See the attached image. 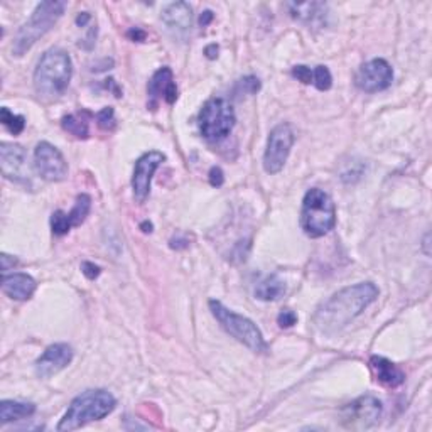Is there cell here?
Wrapping results in <instances>:
<instances>
[{
    "instance_id": "obj_1",
    "label": "cell",
    "mask_w": 432,
    "mask_h": 432,
    "mask_svg": "<svg viewBox=\"0 0 432 432\" xmlns=\"http://www.w3.org/2000/svg\"><path fill=\"white\" fill-rule=\"evenodd\" d=\"M378 297V289L373 282H360L357 286L345 287L326 299L314 313V324L319 331L333 333L343 330L358 318Z\"/></svg>"
},
{
    "instance_id": "obj_2",
    "label": "cell",
    "mask_w": 432,
    "mask_h": 432,
    "mask_svg": "<svg viewBox=\"0 0 432 432\" xmlns=\"http://www.w3.org/2000/svg\"><path fill=\"white\" fill-rule=\"evenodd\" d=\"M73 63L70 54L60 48L48 49L34 71V88L39 97L56 100L70 87Z\"/></svg>"
},
{
    "instance_id": "obj_3",
    "label": "cell",
    "mask_w": 432,
    "mask_h": 432,
    "mask_svg": "<svg viewBox=\"0 0 432 432\" xmlns=\"http://www.w3.org/2000/svg\"><path fill=\"white\" fill-rule=\"evenodd\" d=\"M115 405L117 400L110 392L102 389L83 392L70 404L66 414L58 424V431H75L93 421H100L114 412Z\"/></svg>"
},
{
    "instance_id": "obj_4",
    "label": "cell",
    "mask_w": 432,
    "mask_h": 432,
    "mask_svg": "<svg viewBox=\"0 0 432 432\" xmlns=\"http://www.w3.org/2000/svg\"><path fill=\"white\" fill-rule=\"evenodd\" d=\"M66 11V2L58 0H48V2L38 4L33 16L26 24H22L19 33L16 34L12 44L14 56H24L31 48L34 46L44 34L53 29V26L61 19Z\"/></svg>"
},
{
    "instance_id": "obj_5",
    "label": "cell",
    "mask_w": 432,
    "mask_h": 432,
    "mask_svg": "<svg viewBox=\"0 0 432 432\" xmlns=\"http://www.w3.org/2000/svg\"><path fill=\"white\" fill-rule=\"evenodd\" d=\"M336 225V208L331 196L323 189L313 188L306 193L301 210V227L310 238L324 237Z\"/></svg>"
},
{
    "instance_id": "obj_6",
    "label": "cell",
    "mask_w": 432,
    "mask_h": 432,
    "mask_svg": "<svg viewBox=\"0 0 432 432\" xmlns=\"http://www.w3.org/2000/svg\"><path fill=\"white\" fill-rule=\"evenodd\" d=\"M210 310L216 318V321L222 324V328L228 333L230 336L235 338L250 348L255 353H265L269 350L265 343L262 331L256 328V324L252 319L242 316V314L233 313L227 306H223L220 301H210Z\"/></svg>"
},
{
    "instance_id": "obj_7",
    "label": "cell",
    "mask_w": 432,
    "mask_h": 432,
    "mask_svg": "<svg viewBox=\"0 0 432 432\" xmlns=\"http://www.w3.org/2000/svg\"><path fill=\"white\" fill-rule=\"evenodd\" d=\"M235 120L237 117L232 103L225 98H211L202 105L198 117V125L206 141L218 142L228 137L232 129L235 127Z\"/></svg>"
},
{
    "instance_id": "obj_8",
    "label": "cell",
    "mask_w": 432,
    "mask_h": 432,
    "mask_svg": "<svg viewBox=\"0 0 432 432\" xmlns=\"http://www.w3.org/2000/svg\"><path fill=\"white\" fill-rule=\"evenodd\" d=\"M296 142L294 129L289 124H279L269 134L267 148L264 154V169L269 174L281 173L287 159H289L291 148Z\"/></svg>"
},
{
    "instance_id": "obj_9",
    "label": "cell",
    "mask_w": 432,
    "mask_h": 432,
    "mask_svg": "<svg viewBox=\"0 0 432 432\" xmlns=\"http://www.w3.org/2000/svg\"><path fill=\"white\" fill-rule=\"evenodd\" d=\"M341 417H343V426L348 429H370L380 421L382 402L372 395H363L346 405L341 411Z\"/></svg>"
},
{
    "instance_id": "obj_10",
    "label": "cell",
    "mask_w": 432,
    "mask_h": 432,
    "mask_svg": "<svg viewBox=\"0 0 432 432\" xmlns=\"http://www.w3.org/2000/svg\"><path fill=\"white\" fill-rule=\"evenodd\" d=\"M34 169L44 181L60 183L68 176V162L60 148L49 142H39L34 151Z\"/></svg>"
},
{
    "instance_id": "obj_11",
    "label": "cell",
    "mask_w": 432,
    "mask_h": 432,
    "mask_svg": "<svg viewBox=\"0 0 432 432\" xmlns=\"http://www.w3.org/2000/svg\"><path fill=\"white\" fill-rule=\"evenodd\" d=\"M166 156L159 151H151L146 154L139 157V161L135 162V169L132 176V189H134V198L137 202H144L151 195V184L152 178L157 168L164 162Z\"/></svg>"
},
{
    "instance_id": "obj_12",
    "label": "cell",
    "mask_w": 432,
    "mask_h": 432,
    "mask_svg": "<svg viewBox=\"0 0 432 432\" xmlns=\"http://www.w3.org/2000/svg\"><path fill=\"white\" fill-rule=\"evenodd\" d=\"M27 152L17 144L2 142L0 146V169L6 179L27 184L31 181V169L27 164Z\"/></svg>"
},
{
    "instance_id": "obj_13",
    "label": "cell",
    "mask_w": 432,
    "mask_h": 432,
    "mask_svg": "<svg viewBox=\"0 0 432 432\" xmlns=\"http://www.w3.org/2000/svg\"><path fill=\"white\" fill-rule=\"evenodd\" d=\"M392 81H394V70L382 58L364 63L357 75V87L367 93L384 92L390 87Z\"/></svg>"
},
{
    "instance_id": "obj_14",
    "label": "cell",
    "mask_w": 432,
    "mask_h": 432,
    "mask_svg": "<svg viewBox=\"0 0 432 432\" xmlns=\"http://www.w3.org/2000/svg\"><path fill=\"white\" fill-rule=\"evenodd\" d=\"M73 360V348L66 343L51 345L36 362V373L40 378H49L65 370Z\"/></svg>"
},
{
    "instance_id": "obj_15",
    "label": "cell",
    "mask_w": 432,
    "mask_h": 432,
    "mask_svg": "<svg viewBox=\"0 0 432 432\" xmlns=\"http://www.w3.org/2000/svg\"><path fill=\"white\" fill-rule=\"evenodd\" d=\"M147 93L148 107H151L152 110H156L161 100L173 105V103L178 100V87H176L173 71H171L169 68H161V70H157L151 81H148Z\"/></svg>"
},
{
    "instance_id": "obj_16",
    "label": "cell",
    "mask_w": 432,
    "mask_h": 432,
    "mask_svg": "<svg viewBox=\"0 0 432 432\" xmlns=\"http://www.w3.org/2000/svg\"><path fill=\"white\" fill-rule=\"evenodd\" d=\"M38 284L27 274H6L2 281L4 294L11 297L14 301H27L33 297Z\"/></svg>"
},
{
    "instance_id": "obj_17",
    "label": "cell",
    "mask_w": 432,
    "mask_h": 432,
    "mask_svg": "<svg viewBox=\"0 0 432 432\" xmlns=\"http://www.w3.org/2000/svg\"><path fill=\"white\" fill-rule=\"evenodd\" d=\"M162 21L176 34H186L191 29L193 12L189 4L186 2H174L169 4L168 7L162 11Z\"/></svg>"
},
{
    "instance_id": "obj_18",
    "label": "cell",
    "mask_w": 432,
    "mask_h": 432,
    "mask_svg": "<svg viewBox=\"0 0 432 432\" xmlns=\"http://www.w3.org/2000/svg\"><path fill=\"white\" fill-rule=\"evenodd\" d=\"M372 370L375 372L377 380L387 387H399L404 384L405 375L395 363L384 357H372L370 360Z\"/></svg>"
},
{
    "instance_id": "obj_19",
    "label": "cell",
    "mask_w": 432,
    "mask_h": 432,
    "mask_svg": "<svg viewBox=\"0 0 432 432\" xmlns=\"http://www.w3.org/2000/svg\"><path fill=\"white\" fill-rule=\"evenodd\" d=\"M34 412H36L34 404L16 402V400H2V404H0V421H2V424H9V422L27 418L33 416Z\"/></svg>"
},
{
    "instance_id": "obj_20",
    "label": "cell",
    "mask_w": 432,
    "mask_h": 432,
    "mask_svg": "<svg viewBox=\"0 0 432 432\" xmlns=\"http://www.w3.org/2000/svg\"><path fill=\"white\" fill-rule=\"evenodd\" d=\"M90 119L92 114L87 110L76 112V114H70L63 117L61 127L66 130L68 134L75 135L76 139H88L90 135Z\"/></svg>"
},
{
    "instance_id": "obj_21",
    "label": "cell",
    "mask_w": 432,
    "mask_h": 432,
    "mask_svg": "<svg viewBox=\"0 0 432 432\" xmlns=\"http://www.w3.org/2000/svg\"><path fill=\"white\" fill-rule=\"evenodd\" d=\"M291 16L294 19H299L306 22V24H314L318 19L321 21L326 14V6L318 2H308V4H289Z\"/></svg>"
},
{
    "instance_id": "obj_22",
    "label": "cell",
    "mask_w": 432,
    "mask_h": 432,
    "mask_svg": "<svg viewBox=\"0 0 432 432\" xmlns=\"http://www.w3.org/2000/svg\"><path fill=\"white\" fill-rule=\"evenodd\" d=\"M284 292H286V284H284L281 277L272 274V276L265 277L264 281L256 286L255 296L259 297L260 301H276Z\"/></svg>"
},
{
    "instance_id": "obj_23",
    "label": "cell",
    "mask_w": 432,
    "mask_h": 432,
    "mask_svg": "<svg viewBox=\"0 0 432 432\" xmlns=\"http://www.w3.org/2000/svg\"><path fill=\"white\" fill-rule=\"evenodd\" d=\"M90 210H92V198H90L88 195H80L78 198H76L73 210L68 213L70 215L73 227H80V225L87 220V216L90 215Z\"/></svg>"
},
{
    "instance_id": "obj_24",
    "label": "cell",
    "mask_w": 432,
    "mask_h": 432,
    "mask_svg": "<svg viewBox=\"0 0 432 432\" xmlns=\"http://www.w3.org/2000/svg\"><path fill=\"white\" fill-rule=\"evenodd\" d=\"M0 120H2L4 127L14 135H19L22 130L26 129V119L22 115H16L9 110L7 107H4L0 110Z\"/></svg>"
},
{
    "instance_id": "obj_25",
    "label": "cell",
    "mask_w": 432,
    "mask_h": 432,
    "mask_svg": "<svg viewBox=\"0 0 432 432\" xmlns=\"http://www.w3.org/2000/svg\"><path fill=\"white\" fill-rule=\"evenodd\" d=\"M71 227H73V223H71L70 215L65 213V211H61V210L54 211L51 216V228H53L54 235H58V237L66 235V233L71 230Z\"/></svg>"
},
{
    "instance_id": "obj_26",
    "label": "cell",
    "mask_w": 432,
    "mask_h": 432,
    "mask_svg": "<svg viewBox=\"0 0 432 432\" xmlns=\"http://www.w3.org/2000/svg\"><path fill=\"white\" fill-rule=\"evenodd\" d=\"M313 83L316 85L319 92H326V90H330L333 85V76L330 73V70H328L326 66H318L316 70L313 71Z\"/></svg>"
},
{
    "instance_id": "obj_27",
    "label": "cell",
    "mask_w": 432,
    "mask_h": 432,
    "mask_svg": "<svg viewBox=\"0 0 432 432\" xmlns=\"http://www.w3.org/2000/svg\"><path fill=\"white\" fill-rule=\"evenodd\" d=\"M97 124H98V127H100L102 130H107V132H108V130H114L115 125H117L114 108L107 107V108H103V110L98 112V114H97Z\"/></svg>"
},
{
    "instance_id": "obj_28",
    "label": "cell",
    "mask_w": 432,
    "mask_h": 432,
    "mask_svg": "<svg viewBox=\"0 0 432 432\" xmlns=\"http://www.w3.org/2000/svg\"><path fill=\"white\" fill-rule=\"evenodd\" d=\"M292 76H294V78H297L301 81V83H304V85L313 83V70H310V68H308V66H304V65L292 68Z\"/></svg>"
},
{
    "instance_id": "obj_29",
    "label": "cell",
    "mask_w": 432,
    "mask_h": 432,
    "mask_svg": "<svg viewBox=\"0 0 432 432\" xmlns=\"http://www.w3.org/2000/svg\"><path fill=\"white\" fill-rule=\"evenodd\" d=\"M277 323L281 328H291L297 323V314L292 309H282L277 316Z\"/></svg>"
},
{
    "instance_id": "obj_30",
    "label": "cell",
    "mask_w": 432,
    "mask_h": 432,
    "mask_svg": "<svg viewBox=\"0 0 432 432\" xmlns=\"http://www.w3.org/2000/svg\"><path fill=\"white\" fill-rule=\"evenodd\" d=\"M240 87L245 93L254 94L260 90V81L259 78H255V76H247V78L240 80Z\"/></svg>"
},
{
    "instance_id": "obj_31",
    "label": "cell",
    "mask_w": 432,
    "mask_h": 432,
    "mask_svg": "<svg viewBox=\"0 0 432 432\" xmlns=\"http://www.w3.org/2000/svg\"><path fill=\"white\" fill-rule=\"evenodd\" d=\"M223 183H225V174H223L222 168H218V166L211 168V171H210V184H211V186L220 188V186H223Z\"/></svg>"
},
{
    "instance_id": "obj_32",
    "label": "cell",
    "mask_w": 432,
    "mask_h": 432,
    "mask_svg": "<svg viewBox=\"0 0 432 432\" xmlns=\"http://www.w3.org/2000/svg\"><path fill=\"white\" fill-rule=\"evenodd\" d=\"M81 270H83V274L90 279V281H93V279H97L98 276H100V267L92 262H83V265H81Z\"/></svg>"
},
{
    "instance_id": "obj_33",
    "label": "cell",
    "mask_w": 432,
    "mask_h": 432,
    "mask_svg": "<svg viewBox=\"0 0 432 432\" xmlns=\"http://www.w3.org/2000/svg\"><path fill=\"white\" fill-rule=\"evenodd\" d=\"M127 36L132 40H137V43H142V40H146L147 38V33L144 29H141V27H132V29L129 31Z\"/></svg>"
},
{
    "instance_id": "obj_34",
    "label": "cell",
    "mask_w": 432,
    "mask_h": 432,
    "mask_svg": "<svg viewBox=\"0 0 432 432\" xmlns=\"http://www.w3.org/2000/svg\"><path fill=\"white\" fill-rule=\"evenodd\" d=\"M189 247V240L188 238H179L176 237L171 240V249H176V250H181V249H188Z\"/></svg>"
},
{
    "instance_id": "obj_35",
    "label": "cell",
    "mask_w": 432,
    "mask_h": 432,
    "mask_svg": "<svg viewBox=\"0 0 432 432\" xmlns=\"http://www.w3.org/2000/svg\"><path fill=\"white\" fill-rule=\"evenodd\" d=\"M16 262H17V260L14 259V256L7 255V254H2V270H4V272H6V274H7V270H9V269L14 267V265H16Z\"/></svg>"
},
{
    "instance_id": "obj_36",
    "label": "cell",
    "mask_w": 432,
    "mask_h": 432,
    "mask_svg": "<svg viewBox=\"0 0 432 432\" xmlns=\"http://www.w3.org/2000/svg\"><path fill=\"white\" fill-rule=\"evenodd\" d=\"M213 17H215V14L211 12V11L201 12V16H200V26H201V27H206V26L210 24L211 21H213Z\"/></svg>"
},
{
    "instance_id": "obj_37",
    "label": "cell",
    "mask_w": 432,
    "mask_h": 432,
    "mask_svg": "<svg viewBox=\"0 0 432 432\" xmlns=\"http://www.w3.org/2000/svg\"><path fill=\"white\" fill-rule=\"evenodd\" d=\"M205 54L210 60H215V58L218 56V46H216V44H210V46L205 49Z\"/></svg>"
},
{
    "instance_id": "obj_38",
    "label": "cell",
    "mask_w": 432,
    "mask_h": 432,
    "mask_svg": "<svg viewBox=\"0 0 432 432\" xmlns=\"http://www.w3.org/2000/svg\"><path fill=\"white\" fill-rule=\"evenodd\" d=\"M90 19H92V17H90V14H88V12H83V14H80L78 17H76V24L83 27V26H87V24H88V21H90Z\"/></svg>"
},
{
    "instance_id": "obj_39",
    "label": "cell",
    "mask_w": 432,
    "mask_h": 432,
    "mask_svg": "<svg viewBox=\"0 0 432 432\" xmlns=\"http://www.w3.org/2000/svg\"><path fill=\"white\" fill-rule=\"evenodd\" d=\"M142 232H146V233H151L152 232V223H142Z\"/></svg>"
}]
</instances>
